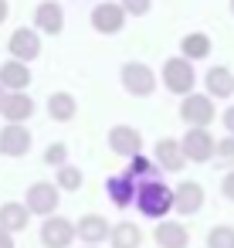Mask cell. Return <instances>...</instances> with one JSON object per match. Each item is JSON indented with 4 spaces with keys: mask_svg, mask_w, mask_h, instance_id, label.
<instances>
[{
    "mask_svg": "<svg viewBox=\"0 0 234 248\" xmlns=\"http://www.w3.org/2000/svg\"><path fill=\"white\" fill-rule=\"evenodd\" d=\"M136 204L146 217H163L166 211H173V190L160 180H146L136 194Z\"/></svg>",
    "mask_w": 234,
    "mask_h": 248,
    "instance_id": "obj_1",
    "label": "cell"
},
{
    "mask_svg": "<svg viewBox=\"0 0 234 248\" xmlns=\"http://www.w3.org/2000/svg\"><path fill=\"white\" fill-rule=\"evenodd\" d=\"M163 85L176 95H190L193 89V68L190 58H166L163 62Z\"/></svg>",
    "mask_w": 234,
    "mask_h": 248,
    "instance_id": "obj_2",
    "label": "cell"
},
{
    "mask_svg": "<svg viewBox=\"0 0 234 248\" xmlns=\"http://www.w3.org/2000/svg\"><path fill=\"white\" fill-rule=\"evenodd\" d=\"M58 184H48V180H38V184H31L28 187V197H24V204L31 207V214H44V217H51L55 214V207H58Z\"/></svg>",
    "mask_w": 234,
    "mask_h": 248,
    "instance_id": "obj_3",
    "label": "cell"
},
{
    "mask_svg": "<svg viewBox=\"0 0 234 248\" xmlns=\"http://www.w3.org/2000/svg\"><path fill=\"white\" fill-rule=\"evenodd\" d=\"M122 85H126V92L129 95H149L153 89H156V75H153V68L149 65H143V62H129V65H122Z\"/></svg>",
    "mask_w": 234,
    "mask_h": 248,
    "instance_id": "obj_4",
    "label": "cell"
},
{
    "mask_svg": "<svg viewBox=\"0 0 234 248\" xmlns=\"http://www.w3.org/2000/svg\"><path fill=\"white\" fill-rule=\"evenodd\" d=\"M183 143V153H187V160H193V163H204V160H210L214 156V150H217V140L204 129V126H193V129H187V136L180 140Z\"/></svg>",
    "mask_w": 234,
    "mask_h": 248,
    "instance_id": "obj_5",
    "label": "cell"
},
{
    "mask_svg": "<svg viewBox=\"0 0 234 248\" xmlns=\"http://www.w3.org/2000/svg\"><path fill=\"white\" fill-rule=\"evenodd\" d=\"M180 119L190 123V126H207V123H214V102H210V95H197V92L183 95V102H180Z\"/></svg>",
    "mask_w": 234,
    "mask_h": 248,
    "instance_id": "obj_6",
    "label": "cell"
},
{
    "mask_svg": "<svg viewBox=\"0 0 234 248\" xmlns=\"http://www.w3.org/2000/svg\"><path fill=\"white\" fill-rule=\"evenodd\" d=\"M75 234H78V228H75L68 217H58V214H51V217L41 224V241H44L48 248H68Z\"/></svg>",
    "mask_w": 234,
    "mask_h": 248,
    "instance_id": "obj_7",
    "label": "cell"
},
{
    "mask_svg": "<svg viewBox=\"0 0 234 248\" xmlns=\"http://www.w3.org/2000/svg\"><path fill=\"white\" fill-rule=\"evenodd\" d=\"M122 21H126V7L122 4H99L95 11H92V28L99 31V34H116V31H122Z\"/></svg>",
    "mask_w": 234,
    "mask_h": 248,
    "instance_id": "obj_8",
    "label": "cell"
},
{
    "mask_svg": "<svg viewBox=\"0 0 234 248\" xmlns=\"http://www.w3.org/2000/svg\"><path fill=\"white\" fill-rule=\"evenodd\" d=\"M31 150V133L21 123H7L0 129V153L4 156H24Z\"/></svg>",
    "mask_w": 234,
    "mask_h": 248,
    "instance_id": "obj_9",
    "label": "cell"
},
{
    "mask_svg": "<svg viewBox=\"0 0 234 248\" xmlns=\"http://www.w3.org/2000/svg\"><path fill=\"white\" fill-rule=\"evenodd\" d=\"M11 55L17 58V62H31V58H38L41 55V38L31 31V28H17L14 34H11Z\"/></svg>",
    "mask_w": 234,
    "mask_h": 248,
    "instance_id": "obj_10",
    "label": "cell"
},
{
    "mask_svg": "<svg viewBox=\"0 0 234 248\" xmlns=\"http://www.w3.org/2000/svg\"><path fill=\"white\" fill-rule=\"evenodd\" d=\"M143 146V136L132 129V126H112L109 129V150L119 153V156H136Z\"/></svg>",
    "mask_w": 234,
    "mask_h": 248,
    "instance_id": "obj_11",
    "label": "cell"
},
{
    "mask_svg": "<svg viewBox=\"0 0 234 248\" xmlns=\"http://www.w3.org/2000/svg\"><path fill=\"white\" fill-rule=\"evenodd\" d=\"M105 194L112 197V204H116V207L132 204V201H136V194H139L136 177H129V173H116V177H109V180H105Z\"/></svg>",
    "mask_w": 234,
    "mask_h": 248,
    "instance_id": "obj_12",
    "label": "cell"
},
{
    "mask_svg": "<svg viewBox=\"0 0 234 248\" xmlns=\"http://www.w3.org/2000/svg\"><path fill=\"white\" fill-rule=\"evenodd\" d=\"M173 207L180 214H197L204 207V187L193 184V180H183L176 190H173Z\"/></svg>",
    "mask_w": 234,
    "mask_h": 248,
    "instance_id": "obj_13",
    "label": "cell"
},
{
    "mask_svg": "<svg viewBox=\"0 0 234 248\" xmlns=\"http://www.w3.org/2000/svg\"><path fill=\"white\" fill-rule=\"evenodd\" d=\"M153 238H156V245H160V248H187V245H190L187 228H183V224H176V221H160V224H156V231H153Z\"/></svg>",
    "mask_w": 234,
    "mask_h": 248,
    "instance_id": "obj_14",
    "label": "cell"
},
{
    "mask_svg": "<svg viewBox=\"0 0 234 248\" xmlns=\"http://www.w3.org/2000/svg\"><path fill=\"white\" fill-rule=\"evenodd\" d=\"M28 221H31V207H28V204H17V201L0 204V228H7V231H24Z\"/></svg>",
    "mask_w": 234,
    "mask_h": 248,
    "instance_id": "obj_15",
    "label": "cell"
},
{
    "mask_svg": "<svg viewBox=\"0 0 234 248\" xmlns=\"http://www.w3.org/2000/svg\"><path fill=\"white\" fill-rule=\"evenodd\" d=\"M0 85H7V89H14V92H24L28 85H31V72H28V65L24 62H4L0 65Z\"/></svg>",
    "mask_w": 234,
    "mask_h": 248,
    "instance_id": "obj_16",
    "label": "cell"
},
{
    "mask_svg": "<svg viewBox=\"0 0 234 248\" xmlns=\"http://www.w3.org/2000/svg\"><path fill=\"white\" fill-rule=\"evenodd\" d=\"M34 24L44 31V34H61V28H65V14H61V7L58 4H38V11H34Z\"/></svg>",
    "mask_w": 234,
    "mask_h": 248,
    "instance_id": "obj_17",
    "label": "cell"
},
{
    "mask_svg": "<svg viewBox=\"0 0 234 248\" xmlns=\"http://www.w3.org/2000/svg\"><path fill=\"white\" fill-rule=\"evenodd\" d=\"M0 112H4V119H7V123H24V119L34 112V99H31L28 92H11Z\"/></svg>",
    "mask_w": 234,
    "mask_h": 248,
    "instance_id": "obj_18",
    "label": "cell"
},
{
    "mask_svg": "<svg viewBox=\"0 0 234 248\" xmlns=\"http://www.w3.org/2000/svg\"><path fill=\"white\" fill-rule=\"evenodd\" d=\"M156 160H160V167L163 170H180L183 167V160H187V153H183V143L180 140H160L156 143Z\"/></svg>",
    "mask_w": 234,
    "mask_h": 248,
    "instance_id": "obj_19",
    "label": "cell"
},
{
    "mask_svg": "<svg viewBox=\"0 0 234 248\" xmlns=\"http://www.w3.org/2000/svg\"><path fill=\"white\" fill-rule=\"evenodd\" d=\"M75 112H78V102H75L72 92H51V99H48V116H51V119L68 123Z\"/></svg>",
    "mask_w": 234,
    "mask_h": 248,
    "instance_id": "obj_20",
    "label": "cell"
},
{
    "mask_svg": "<svg viewBox=\"0 0 234 248\" xmlns=\"http://www.w3.org/2000/svg\"><path fill=\"white\" fill-rule=\"evenodd\" d=\"M75 228H78V238L88 241V245H95V241H102L105 234H112L109 224H105V217H99V214H85Z\"/></svg>",
    "mask_w": 234,
    "mask_h": 248,
    "instance_id": "obj_21",
    "label": "cell"
},
{
    "mask_svg": "<svg viewBox=\"0 0 234 248\" xmlns=\"http://www.w3.org/2000/svg\"><path fill=\"white\" fill-rule=\"evenodd\" d=\"M207 89H210V95L227 99V95L234 92V75H231L224 65H214V68L207 72Z\"/></svg>",
    "mask_w": 234,
    "mask_h": 248,
    "instance_id": "obj_22",
    "label": "cell"
},
{
    "mask_svg": "<svg viewBox=\"0 0 234 248\" xmlns=\"http://www.w3.org/2000/svg\"><path fill=\"white\" fill-rule=\"evenodd\" d=\"M112 248H139V241H143V231L132 224V221H122V224H116L112 228Z\"/></svg>",
    "mask_w": 234,
    "mask_h": 248,
    "instance_id": "obj_23",
    "label": "cell"
},
{
    "mask_svg": "<svg viewBox=\"0 0 234 248\" xmlns=\"http://www.w3.org/2000/svg\"><path fill=\"white\" fill-rule=\"evenodd\" d=\"M180 51H183V58H190V62L207 58V55H210V38H207V34H187V38L180 41Z\"/></svg>",
    "mask_w": 234,
    "mask_h": 248,
    "instance_id": "obj_24",
    "label": "cell"
},
{
    "mask_svg": "<svg viewBox=\"0 0 234 248\" xmlns=\"http://www.w3.org/2000/svg\"><path fill=\"white\" fill-rule=\"evenodd\" d=\"M207 248H234V228L231 224H217L207 231Z\"/></svg>",
    "mask_w": 234,
    "mask_h": 248,
    "instance_id": "obj_25",
    "label": "cell"
},
{
    "mask_svg": "<svg viewBox=\"0 0 234 248\" xmlns=\"http://www.w3.org/2000/svg\"><path fill=\"white\" fill-rule=\"evenodd\" d=\"M82 180H85V177H82V170H78V167H68V163H65V167H58V187H61V190H78V187H82Z\"/></svg>",
    "mask_w": 234,
    "mask_h": 248,
    "instance_id": "obj_26",
    "label": "cell"
},
{
    "mask_svg": "<svg viewBox=\"0 0 234 248\" xmlns=\"http://www.w3.org/2000/svg\"><path fill=\"white\" fill-rule=\"evenodd\" d=\"M65 160H68V146H65V143H51V146L44 150V163H51V167H65Z\"/></svg>",
    "mask_w": 234,
    "mask_h": 248,
    "instance_id": "obj_27",
    "label": "cell"
},
{
    "mask_svg": "<svg viewBox=\"0 0 234 248\" xmlns=\"http://www.w3.org/2000/svg\"><path fill=\"white\" fill-rule=\"evenodd\" d=\"M126 173H129V177H149V173H153V163L136 153V156H129V170H126Z\"/></svg>",
    "mask_w": 234,
    "mask_h": 248,
    "instance_id": "obj_28",
    "label": "cell"
},
{
    "mask_svg": "<svg viewBox=\"0 0 234 248\" xmlns=\"http://www.w3.org/2000/svg\"><path fill=\"white\" fill-rule=\"evenodd\" d=\"M214 156H217L220 163H231V160H234V136H227V140H217V150H214Z\"/></svg>",
    "mask_w": 234,
    "mask_h": 248,
    "instance_id": "obj_29",
    "label": "cell"
},
{
    "mask_svg": "<svg viewBox=\"0 0 234 248\" xmlns=\"http://www.w3.org/2000/svg\"><path fill=\"white\" fill-rule=\"evenodd\" d=\"M119 4L129 11V14H136V17H143L149 7H153V0H119Z\"/></svg>",
    "mask_w": 234,
    "mask_h": 248,
    "instance_id": "obj_30",
    "label": "cell"
},
{
    "mask_svg": "<svg viewBox=\"0 0 234 248\" xmlns=\"http://www.w3.org/2000/svg\"><path fill=\"white\" fill-rule=\"evenodd\" d=\"M220 187H224V197H231V201H234V170H227V177H224V184H220Z\"/></svg>",
    "mask_w": 234,
    "mask_h": 248,
    "instance_id": "obj_31",
    "label": "cell"
},
{
    "mask_svg": "<svg viewBox=\"0 0 234 248\" xmlns=\"http://www.w3.org/2000/svg\"><path fill=\"white\" fill-rule=\"evenodd\" d=\"M14 231H7V228H0V248H14V238H11Z\"/></svg>",
    "mask_w": 234,
    "mask_h": 248,
    "instance_id": "obj_32",
    "label": "cell"
},
{
    "mask_svg": "<svg viewBox=\"0 0 234 248\" xmlns=\"http://www.w3.org/2000/svg\"><path fill=\"white\" fill-rule=\"evenodd\" d=\"M224 126H227V133L234 136V106H231V109L224 112Z\"/></svg>",
    "mask_w": 234,
    "mask_h": 248,
    "instance_id": "obj_33",
    "label": "cell"
},
{
    "mask_svg": "<svg viewBox=\"0 0 234 248\" xmlns=\"http://www.w3.org/2000/svg\"><path fill=\"white\" fill-rule=\"evenodd\" d=\"M7 21V0H0V24Z\"/></svg>",
    "mask_w": 234,
    "mask_h": 248,
    "instance_id": "obj_34",
    "label": "cell"
},
{
    "mask_svg": "<svg viewBox=\"0 0 234 248\" xmlns=\"http://www.w3.org/2000/svg\"><path fill=\"white\" fill-rule=\"evenodd\" d=\"M7 85H0V109H4V102H7V92H4Z\"/></svg>",
    "mask_w": 234,
    "mask_h": 248,
    "instance_id": "obj_35",
    "label": "cell"
},
{
    "mask_svg": "<svg viewBox=\"0 0 234 248\" xmlns=\"http://www.w3.org/2000/svg\"><path fill=\"white\" fill-rule=\"evenodd\" d=\"M231 11H234V0H231Z\"/></svg>",
    "mask_w": 234,
    "mask_h": 248,
    "instance_id": "obj_36",
    "label": "cell"
},
{
    "mask_svg": "<svg viewBox=\"0 0 234 248\" xmlns=\"http://www.w3.org/2000/svg\"><path fill=\"white\" fill-rule=\"evenodd\" d=\"M88 248H95V245H88Z\"/></svg>",
    "mask_w": 234,
    "mask_h": 248,
    "instance_id": "obj_37",
    "label": "cell"
}]
</instances>
